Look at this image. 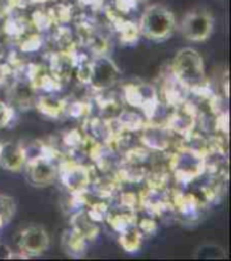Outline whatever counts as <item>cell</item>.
I'll use <instances>...</instances> for the list:
<instances>
[{
    "label": "cell",
    "instance_id": "14",
    "mask_svg": "<svg viewBox=\"0 0 231 261\" xmlns=\"http://www.w3.org/2000/svg\"><path fill=\"white\" fill-rule=\"evenodd\" d=\"M173 213L187 223L199 218L201 211V200L195 194L173 192Z\"/></svg>",
    "mask_w": 231,
    "mask_h": 261
},
{
    "label": "cell",
    "instance_id": "31",
    "mask_svg": "<svg viewBox=\"0 0 231 261\" xmlns=\"http://www.w3.org/2000/svg\"><path fill=\"white\" fill-rule=\"evenodd\" d=\"M16 211V203L14 198L8 195L0 194V215L3 217L4 223H8L11 221Z\"/></svg>",
    "mask_w": 231,
    "mask_h": 261
},
{
    "label": "cell",
    "instance_id": "20",
    "mask_svg": "<svg viewBox=\"0 0 231 261\" xmlns=\"http://www.w3.org/2000/svg\"><path fill=\"white\" fill-rule=\"evenodd\" d=\"M68 99L59 98L54 95H46V96H39L36 100V109L39 113L43 114L45 117L50 119H59L65 115L67 110Z\"/></svg>",
    "mask_w": 231,
    "mask_h": 261
},
{
    "label": "cell",
    "instance_id": "27",
    "mask_svg": "<svg viewBox=\"0 0 231 261\" xmlns=\"http://www.w3.org/2000/svg\"><path fill=\"white\" fill-rule=\"evenodd\" d=\"M43 37L41 33L38 32H32L26 34L23 38H20L18 41V45H19V50L23 51L24 55L27 53H34V51H38L41 47L43 46Z\"/></svg>",
    "mask_w": 231,
    "mask_h": 261
},
{
    "label": "cell",
    "instance_id": "23",
    "mask_svg": "<svg viewBox=\"0 0 231 261\" xmlns=\"http://www.w3.org/2000/svg\"><path fill=\"white\" fill-rule=\"evenodd\" d=\"M114 119L121 132L122 130H126V132L139 133L142 127L146 125V122H148L146 118L142 117L141 114H138L134 110L125 109V107L119 111V114Z\"/></svg>",
    "mask_w": 231,
    "mask_h": 261
},
{
    "label": "cell",
    "instance_id": "35",
    "mask_svg": "<svg viewBox=\"0 0 231 261\" xmlns=\"http://www.w3.org/2000/svg\"><path fill=\"white\" fill-rule=\"evenodd\" d=\"M104 0H78V6L91 11H99L102 10Z\"/></svg>",
    "mask_w": 231,
    "mask_h": 261
},
{
    "label": "cell",
    "instance_id": "18",
    "mask_svg": "<svg viewBox=\"0 0 231 261\" xmlns=\"http://www.w3.org/2000/svg\"><path fill=\"white\" fill-rule=\"evenodd\" d=\"M95 100H96V105L100 110L102 117L107 118V119L117 117L119 111L125 107V101H123L122 95L112 94L111 88L96 92Z\"/></svg>",
    "mask_w": 231,
    "mask_h": 261
},
{
    "label": "cell",
    "instance_id": "30",
    "mask_svg": "<svg viewBox=\"0 0 231 261\" xmlns=\"http://www.w3.org/2000/svg\"><path fill=\"white\" fill-rule=\"evenodd\" d=\"M119 206L131 211H138L141 208V195L133 191H123L119 195Z\"/></svg>",
    "mask_w": 231,
    "mask_h": 261
},
{
    "label": "cell",
    "instance_id": "39",
    "mask_svg": "<svg viewBox=\"0 0 231 261\" xmlns=\"http://www.w3.org/2000/svg\"><path fill=\"white\" fill-rule=\"evenodd\" d=\"M137 2L138 3H141V2H143V0H137Z\"/></svg>",
    "mask_w": 231,
    "mask_h": 261
},
{
    "label": "cell",
    "instance_id": "12",
    "mask_svg": "<svg viewBox=\"0 0 231 261\" xmlns=\"http://www.w3.org/2000/svg\"><path fill=\"white\" fill-rule=\"evenodd\" d=\"M37 90L26 80V79H18L14 84L8 87L6 94L8 96L10 105L15 109L28 110L36 107Z\"/></svg>",
    "mask_w": 231,
    "mask_h": 261
},
{
    "label": "cell",
    "instance_id": "33",
    "mask_svg": "<svg viewBox=\"0 0 231 261\" xmlns=\"http://www.w3.org/2000/svg\"><path fill=\"white\" fill-rule=\"evenodd\" d=\"M137 227L141 230V233L143 236H153L157 231V222L154 217H146V218L139 219L137 221Z\"/></svg>",
    "mask_w": 231,
    "mask_h": 261
},
{
    "label": "cell",
    "instance_id": "11",
    "mask_svg": "<svg viewBox=\"0 0 231 261\" xmlns=\"http://www.w3.org/2000/svg\"><path fill=\"white\" fill-rule=\"evenodd\" d=\"M49 234L43 227L30 226L20 231L18 237V248L27 258L45 253L49 248Z\"/></svg>",
    "mask_w": 231,
    "mask_h": 261
},
{
    "label": "cell",
    "instance_id": "4",
    "mask_svg": "<svg viewBox=\"0 0 231 261\" xmlns=\"http://www.w3.org/2000/svg\"><path fill=\"white\" fill-rule=\"evenodd\" d=\"M122 98L131 109L141 110L145 114L146 121L152 123L156 121L164 106L161 103L156 87L145 83H129L123 86Z\"/></svg>",
    "mask_w": 231,
    "mask_h": 261
},
{
    "label": "cell",
    "instance_id": "28",
    "mask_svg": "<svg viewBox=\"0 0 231 261\" xmlns=\"http://www.w3.org/2000/svg\"><path fill=\"white\" fill-rule=\"evenodd\" d=\"M30 22H32L34 30L38 33L47 32V30H50L51 26H54L46 10H37L32 15Z\"/></svg>",
    "mask_w": 231,
    "mask_h": 261
},
{
    "label": "cell",
    "instance_id": "5",
    "mask_svg": "<svg viewBox=\"0 0 231 261\" xmlns=\"http://www.w3.org/2000/svg\"><path fill=\"white\" fill-rule=\"evenodd\" d=\"M180 33L191 42H203L214 30V16L206 8H195L183 16L179 24Z\"/></svg>",
    "mask_w": 231,
    "mask_h": 261
},
{
    "label": "cell",
    "instance_id": "7",
    "mask_svg": "<svg viewBox=\"0 0 231 261\" xmlns=\"http://www.w3.org/2000/svg\"><path fill=\"white\" fill-rule=\"evenodd\" d=\"M57 179H60L64 187L71 194H78L90 187L94 175H92V169L86 167L85 164L76 163L68 157H64L59 163Z\"/></svg>",
    "mask_w": 231,
    "mask_h": 261
},
{
    "label": "cell",
    "instance_id": "22",
    "mask_svg": "<svg viewBox=\"0 0 231 261\" xmlns=\"http://www.w3.org/2000/svg\"><path fill=\"white\" fill-rule=\"evenodd\" d=\"M106 221L110 223V226L112 227L115 231L122 233V231H125L126 229H129V227H133L137 225V211L127 210V208H123V207L121 206H119V208L112 210L110 207V211H108V214H107Z\"/></svg>",
    "mask_w": 231,
    "mask_h": 261
},
{
    "label": "cell",
    "instance_id": "32",
    "mask_svg": "<svg viewBox=\"0 0 231 261\" xmlns=\"http://www.w3.org/2000/svg\"><path fill=\"white\" fill-rule=\"evenodd\" d=\"M15 121V109L7 101L0 100V130L6 129Z\"/></svg>",
    "mask_w": 231,
    "mask_h": 261
},
{
    "label": "cell",
    "instance_id": "15",
    "mask_svg": "<svg viewBox=\"0 0 231 261\" xmlns=\"http://www.w3.org/2000/svg\"><path fill=\"white\" fill-rule=\"evenodd\" d=\"M162 98L170 107H177L189 100V90L173 74L170 66L169 72L162 77Z\"/></svg>",
    "mask_w": 231,
    "mask_h": 261
},
{
    "label": "cell",
    "instance_id": "37",
    "mask_svg": "<svg viewBox=\"0 0 231 261\" xmlns=\"http://www.w3.org/2000/svg\"><path fill=\"white\" fill-rule=\"evenodd\" d=\"M3 55H4V46H3V43L0 42V59L3 57Z\"/></svg>",
    "mask_w": 231,
    "mask_h": 261
},
{
    "label": "cell",
    "instance_id": "6",
    "mask_svg": "<svg viewBox=\"0 0 231 261\" xmlns=\"http://www.w3.org/2000/svg\"><path fill=\"white\" fill-rule=\"evenodd\" d=\"M121 69L108 55L92 56L90 68V82L88 86L95 91L110 90L119 82Z\"/></svg>",
    "mask_w": 231,
    "mask_h": 261
},
{
    "label": "cell",
    "instance_id": "13",
    "mask_svg": "<svg viewBox=\"0 0 231 261\" xmlns=\"http://www.w3.org/2000/svg\"><path fill=\"white\" fill-rule=\"evenodd\" d=\"M106 15L112 30L119 35V39H121L122 43L134 45V43L138 42V39L141 37L138 23H135L133 20L125 19L123 15L118 14L114 8H107Z\"/></svg>",
    "mask_w": 231,
    "mask_h": 261
},
{
    "label": "cell",
    "instance_id": "10",
    "mask_svg": "<svg viewBox=\"0 0 231 261\" xmlns=\"http://www.w3.org/2000/svg\"><path fill=\"white\" fill-rule=\"evenodd\" d=\"M199 117V111L188 100L177 107H173L165 125L172 130L175 136L184 137L196 129Z\"/></svg>",
    "mask_w": 231,
    "mask_h": 261
},
{
    "label": "cell",
    "instance_id": "26",
    "mask_svg": "<svg viewBox=\"0 0 231 261\" xmlns=\"http://www.w3.org/2000/svg\"><path fill=\"white\" fill-rule=\"evenodd\" d=\"M92 113V103L85 99H78V100L69 101L68 100L65 114L75 119H85Z\"/></svg>",
    "mask_w": 231,
    "mask_h": 261
},
{
    "label": "cell",
    "instance_id": "24",
    "mask_svg": "<svg viewBox=\"0 0 231 261\" xmlns=\"http://www.w3.org/2000/svg\"><path fill=\"white\" fill-rule=\"evenodd\" d=\"M143 238H145V236L141 233V230L138 229L137 225H135V226L129 227L125 231L119 233V244L127 253H135L141 249Z\"/></svg>",
    "mask_w": 231,
    "mask_h": 261
},
{
    "label": "cell",
    "instance_id": "17",
    "mask_svg": "<svg viewBox=\"0 0 231 261\" xmlns=\"http://www.w3.org/2000/svg\"><path fill=\"white\" fill-rule=\"evenodd\" d=\"M26 159H24L23 145L19 142H2L0 148V167L10 172L23 171Z\"/></svg>",
    "mask_w": 231,
    "mask_h": 261
},
{
    "label": "cell",
    "instance_id": "16",
    "mask_svg": "<svg viewBox=\"0 0 231 261\" xmlns=\"http://www.w3.org/2000/svg\"><path fill=\"white\" fill-rule=\"evenodd\" d=\"M47 68L60 82L67 83L75 76V61L68 50H54L47 59Z\"/></svg>",
    "mask_w": 231,
    "mask_h": 261
},
{
    "label": "cell",
    "instance_id": "9",
    "mask_svg": "<svg viewBox=\"0 0 231 261\" xmlns=\"http://www.w3.org/2000/svg\"><path fill=\"white\" fill-rule=\"evenodd\" d=\"M175 134L164 123H152L146 122V125L139 132L141 144L148 148L150 152L164 153L175 145Z\"/></svg>",
    "mask_w": 231,
    "mask_h": 261
},
{
    "label": "cell",
    "instance_id": "3",
    "mask_svg": "<svg viewBox=\"0 0 231 261\" xmlns=\"http://www.w3.org/2000/svg\"><path fill=\"white\" fill-rule=\"evenodd\" d=\"M206 157L192 149L176 146L169 157V173L179 184H189L206 173Z\"/></svg>",
    "mask_w": 231,
    "mask_h": 261
},
{
    "label": "cell",
    "instance_id": "29",
    "mask_svg": "<svg viewBox=\"0 0 231 261\" xmlns=\"http://www.w3.org/2000/svg\"><path fill=\"white\" fill-rule=\"evenodd\" d=\"M19 79L18 70L8 63L0 64V88L7 90L8 87L14 84Z\"/></svg>",
    "mask_w": 231,
    "mask_h": 261
},
{
    "label": "cell",
    "instance_id": "40",
    "mask_svg": "<svg viewBox=\"0 0 231 261\" xmlns=\"http://www.w3.org/2000/svg\"><path fill=\"white\" fill-rule=\"evenodd\" d=\"M0 148H2V141H0Z\"/></svg>",
    "mask_w": 231,
    "mask_h": 261
},
{
    "label": "cell",
    "instance_id": "25",
    "mask_svg": "<svg viewBox=\"0 0 231 261\" xmlns=\"http://www.w3.org/2000/svg\"><path fill=\"white\" fill-rule=\"evenodd\" d=\"M49 16H50L51 22L54 26H63L67 24L68 22H71L72 16H73V11L69 4L65 3H57L53 7L47 8L46 10Z\"/></svg>",
    "mask_w": 231,
    "mask_h": 261
},
{
    "label": "cell",
    "instance_id": "19",
    "mask_svg": "<svg viewBox=\"0 0 231 261\" xmlns=\"http://www.w3.org/2000/svg\"><path fill=\"white\" fill-rule=\"evenodd\" d=\"M71 227L77 231L80 236L85 238L86 241H95L98 238L100 229L98 223L90 218L84 208H80L71 217Z\"/></svg>",
    "mask_w": 231,
    "mask_h": 261
},
{
    "label": "cell",
    "instance_id": "8",
    "mask_svg": "<svg viewBox=\"0 0 231 261\" xmlns=\"http://www.w3.org/2000/svg\"><path fill=\"white\" fill-rule=\"evenodd\" d=\"M59 159L41 157L24 164L23 171L26 179L36 187H46L55 181L59 176Z\"/></svg>",
    "mask_w": 231,
    "mask_h": 261
},
{
    "label": "cell",
    "instance_id": "1",
    "mask_svg": "<svg viewBox=\"0 0 231 261\" xmlns=\"http://www.w3.org/2000/svg\"><path fill=\"white\" fill-rule=\"evenodd\" d=\"M170 69L173 74L188 88L189 92L210 86L206 77L203 57L192 47H184L177 51L170 64Z\"/></svg>",
    "mask_w": 231,
    "mask_h": 261
},
{
    "label": "cell",
    "instance_id": "2",
    "mask_svg": "<svg viewBox=\"0 0 231 261\" xmlns=\"http://www.w3.org/2000/svg\"><path fill=\"white\" fill-rule=\"evenodd\" d=\"M138 28L141 37L161 42L168 39L176 30V16L164 4H150L142 12Z\"/></svg>",
    "mask_w": 231,
    "mask_h": 261
},
{
    "label": "cell",
    "instance_id": "21",
    "mask_svg": "<svg viewBox=\"0 0 231 261\" xmlns=\"http://www.w3.org/2000/svg\"><path fill=\"white\" fill-rule=\"evenodd\" d=\"M86 240L82 236L75 231V230L68 229L64 231L61 245L64 252L72 258H82L86 253Z\"/></svg>",
    "mask_w": 231,
    "mask_h": 261
},
{
    "label": "cell",
    "instance_id": "34",
    "mask_svg": "<svg viewBox=\"0 0 231 261\" xmlns=\"http://www.w3.org/2000/svg\"><path fill=\"white\" fill-rule=\"evenodd\" d=\"M138 6L137 0H114L112 8L121 15H127L133 12Z\"/></svg>",
    "mask_w": 231,
    "mask_h": 261
},
{
    "label": "cell",
    "instance_id": "36",
    "mask_svg": "<svg viewBox=\"0 0 231 261\" xmlns=\"http://www.w3.org/2000/svg\"><path fill=\"white\" fill-rule=\"evenodd\" d=\"M12 258V250L10 246L0 244V260H11Z\"/></svg>",
    "mask_w": 231,
    "mask_h": 261
},
{
    "label": "cell",
    "instance_id": "38",
    "mask_svg": "<svg viewBox=\"0 0 231 261\" xmlns=\"http://www.w3.org/2000/svg\"><path fill=\"white\" fill-rule=\"evenodd\" d=\"M3 225H6V223H4L3 217H2V215H0V229H2V227H3Z\"/></svg>",
    "mask_w": 231,
    "mask_h": 261
}]
</instances>
